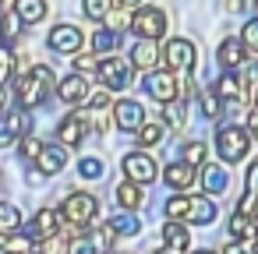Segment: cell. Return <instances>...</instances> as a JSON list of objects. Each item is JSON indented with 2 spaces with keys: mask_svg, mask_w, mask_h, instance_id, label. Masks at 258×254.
Listing matches in <instances>:
<instances>
[{
  "mask_svg": "<svg viewBox=\"0 0 258 254\" xmlns=\"http://www.w3.org/2000/svg\"><path fill=\"white\" fill-rule=\"evenodd\" d=\"M50 92H53V71H50V67H43V64L29 67V71L22 74V81H18V99H22V106H25V110L43 106Z\"/></svg>",
  "mask_w": 258,
  "mask_h": 254,
  "instance_id": "cell-1",
  "label": "cell"
},
{
  "mask_svg": "<svg viewBox=\"0 0 258 254\" xmlns=\"http://www.w3.org/2000/svg\"><path fill=\"white\" fill-rule=\"evenodd\" d=\"M216 145H219L223 162H240V159L247 155V148H251L244 127H219V131H216Z\"/></svg>",
  "mask_w": 258,
  "mask_h": 254,
  "instance_id": "cell-2",
  "label": "cell"
},
{
  "mask_svg": "<svg viewBox=\"0 0 258 254\" xmlns=\"http://www.w3.org/2000/svg\"><path fill=\"white\" fill-rule=\"evenodd\" d=\"M131 29H135L142 39H159V36L166 32V11H163V8H135Z\"/></svg>",
  "mask_w": 258,
  "mask_h": 254,
  "instance_id": "cell-3",
  "label": "cell"
},
{
  "mask_svg": "<svg viewBox=\"0 0 258 254\" xmlns=\"http://www.w3.org/2000/svg\"><path fill=\"white\" fill-rule=\"evenodd\" d=\"M96 208H99V205H96V198H92V194H78V191H75V194H68V201H64V208H60V215L78 229V226H89V222L96 219Z\"/></svg>",
  "mask_w": 258,
  "mask_h": 254,
  "instance_id": "cell-4",
  "label": "cell"
},
{
  "mask_svg": "<svg viewBox=\"0 0 258 254\" xmlns=\"http://www.w3.org/2000/svg\"><path fill=\"white\" fill-rule=\"evenodd\" d=\"M131 67H135V64H127V60L106 53V57L96 64V74H99V81H103L106 89H124V85L131 81Z\"/></svg>",
  "mask_w": 258,
  "mask_h": 254,
  "instance_id": "cell-5",
  "label": "cell"
},
{
  "mask_svg": "<svg viewBox=\"0 0 258 254\" xmlns=\"http://www.w3.org/2000/svg\"><path fill=\"white\" fill-rule=\"evenodd\" d=\"M163 57H166V64L177 67V71H191V67L198 64V50H195V43H187V39H170V43L163 46Z\"/></svg>",
  "mask_w": 258,
  "mask_h": 254,
  "instance_id": "cell-6",
  "label": "cell"
},
{
  "mask_svg": "<svg viewBox=\"0 0 258 254\" xmlns=\"http://www.w3.org/2000/svg\"><path fill=\"white\" fill-rule=\"evenodd\" d=\"M85 134H89V113H71V117H64L60 127H57V141H60L64 148H78Z\"/></svg>",
  "mask_w": 258,
  "mask_h": 254,
  "instance_id": "cell-7",
  "label": "cell"
},
{
  "mask_svg": "<svg viewBox=\"0 0 258 254\" xmlns=\"http://www.w3.org/2000/svg\"><path fill=\"white\" fill-rule=\"evenodd\" d=\"M145 92H149L156 103H170V99L180 96V81H177L173 74H166V71H152L149 81H145Z\"/></svg>",
  "mask_w": 258,
  "mask_h": 254,
  "instance_id": "cell-8",
  "label": "cell"
},
{
  "mask_svg": "<svg viewBox=\"0 0 258 254\" xmlns=\"http://www.w3.org/2000/svg\"><path fill=\"white\" fill-rule=\"evenodd\" d=\"M57 96H60V103H68V106H85L89 103V96H92V89H89V81H85V74L78 71V74H71V78H64L60 85H57Z\"/></svg>",
  "mask_w": 258,
  "mask_h": 254,
  "instance_id": "cell-9",
  "label": "cell"
},
{
  "mask_svg": "<svg viewBox=\"0 0 258 254\" xmlns=\"http://www.w3.org/2000/svg\"><path fill=\"white\" fill-rule=\"evenodd\" d=\"M113 120H117L120 131H138V127L145 124V110H142L135 99H120V103L113 106Z\"/></svg>",
  "mask_w": 258,
  "mask_h": 254,
  "instance_id": "cell-10",
  "label": "cell"
},
{
  "mask_svg": "<svg viewBox=\"0 0 258 254\" xmlns=\"http://www.w3.org/2000/svg\"><path fill=\"white\" fill-rule=\"evenodd\" d=\"M216 60L223 64V71H237V67H244V60H247V46H244V39H223V46L216 50Z\"/></svg>",
  "mask_w": 258,
  "mask_h": 254,
  "instance_id": "cell-11",
  "label": "cell"
},
{
  "mask_svg": "<svg viewBox=\"0 0 258 254\" xmlns=\"http://www.w3.org/2000/svg\"><path fill=\"white\" fill-rule=\"evenodd\" d=\"M124 173L138 184H149V180H156V162L142 152H131V155H124Z\"/></svg>",
  "mask_w": 258,
  "mask_h": 254,
  "instance_id": "cell-12",
  "label": "cell"
},
{
  "mask_svg": "<svg viewBox=\"0 0 258 254\" xmlns=\"http://www.w3.org/2000/svg\"><path fill=\"white\" fill-rule=\"evenodd\" d=\"M82 46V32L75 29V25H57L53 32H50V50H57V53H75Z\"/></svg>",
  "mask_w": 258,
  "mask_h": 254,
  "instance_id": "cell-13",
  "label": "cell"
},
{
  "mask_svg": "<svg viewBox=\"0 0 258 254\" xmlns=\"http://www.w3.org/2000/svg\"><path fill=\"white\" fill-rule=\"evenodd\" d=\"M57 226H60V215H57L53 208H39V212H36V219H32V226H29V236L43 243L46 236H53V233H57Z\"/></svg>",
  "mask_w": 258,
  "mask_h": 254,
  "instance_id": "cell-14",
  "label": "cell"
},
{
  "mask_svg": "<svg viewBox=\"0 0 258 254\" xmlns=\"http://www.w3.org/2000/svg\"><path fill=\"white\" fill-rule=\"evenodd\" d=\"M64 162H68V152H64V148H57V145H43V152L36 155V166H39V173H43V177L60 173V170H64Z\"/></svg>",
  "mask_w": 258,
  "mask_h": 254,
  "instance_id": "cell-15",
  "label": "cell"
},
{
  "mask_svg": "<svg viewBox=\"0 0 258 254\" xmlns=\"http://www.w3.org/2000/svg\"><path fill=\"white\" fill-rule=\"evenodd\" d=\"M163 180H166L173 191H187V187L195 184V166H191V162H170V166L163 170Z\"/></svg>",
  "mask_w": 258,
  "mask_h": 254,
  "instance_id": "cell-16",
  "label": "cell"
},
{
  "mask_svg": "<svg viewBox=\"0 0 258 254\" xmlns=\"http://www.w3.org/2000/svg\"><path fill=\"white\" fill-rule=\"evenodd\" d=\"M198 184L205 187V194H226V187H230V177H226V170L223 166H202V177H198Z\"/></svg>",
  "mask_w": 258,
  "mask_h": 254,
  "instance_id": "cell-17",
  "label": "cell"
},
{
  "mask_svg": "<svg viewBox=\"0 0 258 254\" xmlns=\"http://www.w3.org/2000/svg\"><path fill=\"white\" fill-rule=\"evenodd\" d=\"M131 64H135L138 71H152V67L159 64L156 39H142V43H135V50H131Z\"/></svg>",
  "mask_w": 258,
  "mask_h": 254,
  "instance_id": "cell-18",
  "label": "cell"
},
{
  "mask_svg": "<svg viewBox=\"0 0 258 254\" xmlns=\"http://www.w3.org/2000/svg\"><path fill=\"white\" fill-rule=\"evenodd\" d=\"M230 233H233L237 240H254V236H258V215L237 208V212L230 215Z\"/></svg>",
  "mask_w": 258,
  "mask_h": 254,
  "instance_id": "cell-19",
  "label": "cell"
},
{
  "mask_svg": "<svg viewBox=\"0 0 258 254\" xmlns=\"http://www.w3.org/2000/svg\"><path fill=\"white\" fill-rule=\"evenodd\" d=\"M22 131H29V117H25V113H11V117H4V120H0V148L11 145Z\"/></svg>",
  "mask_w": 258,
  "mask_h": 254,
  "instance_id": "cell-20",
  "label": "cell"
},
{
  "mask_svg": "<svg viewBox=\"0 0 258 254\" xmlns=\"http://www.w3.org/2000/svg\"><path fill=\"white\" fill-rule=\"evenodd\" d=\"M103 233H106V240H110V236H138V233H142V222H138L135 215H113Z\"/></svg>",
  "mask_w": 258,
  "mask_h": 254,
  "instance_id": "cell-21",
  "label": "cell"
},
{
  "mask_svg": "<svg viewBox=\"0 0 258 254\" xmlns=\"http://www.w3.org/2000/svg\"><path fill=\"white\" fill-rule=\"evenodd\" d=\"M117 201H120L124 208H142V205H145L142 184H138V180H124V184L117 187Z\"/></svg>",
  "mask_w": 258,
  "mask_h": 254,
  "instance_id": "cell-22",
  "label": "cell"
},
{
  "mask_svg": "<svg viewBox=\"0 0 258 254\" xmlns=\"http://www.w3.org/2000/svg\"><path fill=\"white\" fill-rule=\"evenodd\" d=\"M163 240H166V247L184 250V247L191 243V233H187V226H180L177 219H166V226H163Z\"/></svg>",
  "mask_w": 258,
  "mask_h": 254,
  "instance_id": "cell-23",
  "label": "cell"
},
{
  "mask_svg": "<svg viewBox=\"0 0 258 254\" xmlns=\"http://www.w3.org/2000/svg\"><path fill=\"white\" fill-rule=\"evenodd\" d=\"M15 11H18V18L25 25H36V22L46 18V4H43V0H15Z\"/></svg>",
  "mask_w": 258,
  "mask_h": 254,
  "instance_id": "cell-24",
  "label": "cell"
},
{
  "mask_svg": "<svg viewBox=\"0 0 258 254\" xmlns=\"http://www.w3.org/2000/svg\"><path fill=\"white\" fill-rule=\"evenodd\" d=\"M187 219H191V222H198V226H205V222H212V219H216V205H212L209 198H191Z\"/></svg>",
  "mask_w": 258,
  "mask_h": 254,
  "instance_id": "cell-25",
  "label": "cell"
},
{
  "mask_svg": "<svg viewBox=\"0 0 258 254\" xmlns=\"http://www.w3.org/2000/svg\"><path fill=\"white\" fill-rule=\"evenodd\" d=\"M117 43H120V36H117L113 29H99V32L92 36V50H96V53H103V57H106V53H113V50H117Z\"/></svg>",
  "mask_w": 258,
  "mask_h": 254,
  "instance_id": "cell-26",
  "label": "cell"
},
{
  "mask_svg": "<svg viewBox=\"0 0 258 254\" xmlns=\"http://www.w3.org/2000/svg\"><path fill=\"white\" fill-rule=\"evenodd\" d=\"M110 4H113V0H82V8H85V18H89V22H103V18L113 11Z\"/></svg>",
  "mask_w": 258,
  "mask_h": 254,
  "instance_id": "cell-27",
  "label": "cell"
},
{
  "mask_svg": "<svg viewBox=\"0 0 258 254\" xmlns=\"http://www.w3.org/2000/svg\"><path fill=\"white\" fill-rule=\"evenodd\" d=\"M18 222H22L18 208H15V205H8V201H0V233H15V229H18Z\"/></svg>",
  "mask_w": 258,
  "mask_h": 254,
  "instance_id": "cell-28",
  "label": "cell"
},
{
  "mask_svg": "<svg viewBox=\"0 0 258 254\" xmlns=\"http://www.w3.org/2000/svg\"><path fill=\"white\" fill-rule=\"evenodd\" d=\"M163 120H166L173 131L184 124V106H180V99H170V103H163Z\"/></svg>",
  "mask_w": 258,
  "mask_h": 254,
  "instance_id": "cell-29",
  "label": "cell"
},
{
  "mask_svg": "<svg viewBox=\"0 0 258 254\" xmlns=\"http://www.w3.org/2000/svg\"><path fill=\"white\" fill-rule=\"evenodd\" d=\"M187 208H191V198L173 194V198L166 201V219H187Z\"/></svg>",
  "mask_w": 258,
  "mask_h": 254,
  "instance_id": "cell-30",
  "label": "cell"
},
{
  "mask_svg": "<svg viewBox=\"0 0 258 254\" xmlns=\"http://www.w3.org/2000/svg\"><path fill=\"white\" fill-rule=\"evenodd\" d=\"M159 138H163V127H159V124H142V127H138V145L149 148V145H156Z\"/></svg>",
  "mask_w": 258,
  "mask_h": 254,
  "instance_id": "cell-31",
  "label": "cell"
},
{
  "mask_svg": "<svg viewBox=\"0 0 258 254\" xmlns=\"http://www.w3.org/2000/svg\"><path fill=\"white\" fill-rule=\"evenodd\" d=\"M68 247H71V240H64V236H46L43 240V254H68Z\"/></svg>",
  "mask_w": 258,
  "mask_h": 254,
  "instance_id": "cell-32",
  "label": "cell"
},
{
  "mask_svg": "<svg viewBox=\"0 0 258 254\" xmlns=\"http://www.w3.org/2000/svg\"><path fill=\"white\" fill-rule=\"evenodd\" d=\"M18 152H22V159H36V155L43 152V141H39V138H22V141H18Z\"/></svg>",
  "mask_w": 258,
  "mask_h": 254,
  "instance_id": "cell-33",
  "label": "cell"
},
{
  "mask_svg": "<svg viewBox=\"0 0 258 254\" xmlns=\"http://www.w3.org/2000/svg\"><path fill=\"white\" fill-rule=\"evenodd\" d=\"M202 159H205V145H202V141H187V145H184V162L198 166Z\"/></svg>",
  "mask_w": 258,
  "mask_h": 254,
  "instance_id": "cell-34",
  "label": "cell"
},
{
  "mask_svg": "<svg viewBox=\"0 0 258 254\" xmlns=\"http://www.w3.org/2000/svg\"><path fill=\"white\" fill-rule=\"evenodd\" d=\"M11 71H15V57H11V50H8V46H0V85L11 78Z\"/></svg>",
  "mask_w": 258,
  "mask_h": 254,
  "instance_id": "cell-35",
  "label": "cell"
},
{
  "mask_svg": "<svg viewBox=\"0 0 258 254\" xmlns=\"http://www.w3.org/2000/svg\"><path fill=\"white\" fill-rule=\"evenodd\" d=\"M240 36H244V46H247L251 53H258V18H254V22H247Z\"/></svg>",
  "mask_w": 258,
  "mask_h": 254,
  "instance_id": "cell-36",
  "label": "cell"
},
{
  "mask_svg": "<svg viewBox=\"0 0 258 254\" xmlns=\"http://www.w3.org/2000/svg\"><path fill=\"white\" fill-rule=\"evenodd\" d=\"M202 110H205V117H216L219 113V92L212 89V92H202Z\"/></svg>",
  "mask_w": 258,
  "mask_h": 254,
  "instance_id": "cell-37",
  "label": "cell"
},
{
  "mask_svg": "<svg viewBox=\"0 0 258 254\" xmlns=\"http://www.w3.org/2000/svg\"><path fill=\"white\" fill-rule=\"evenodd\" d=\"M78 173L89 177V180H96V177L103 173V162H99V159H82V162H78Z\"/></svg>",
  "mask_w": 258,
  "mask_h": 254,
  "instance_id": "cell-38",
  "label": "cell"
},
{
  "mask_svg": "<svg viewBox=\"0 0 258 254\" xmlns=\"http://www.w3.org/2000/svg\"><path fill=\"white\" fill-rule=\"evenodd\" d=\"M223 254H258V247H254V240H237V243H226Z\"/></svg>",
  "mask_w": 258,
  "mask_h": 254,
  "instance_id": "cell-39",
  "label": "cell"
},
{
  "mask_svg": "<svg viewBox=\"0 0 258 254\" xmlns=\"http://www.w3.org/2000/svg\"><path fill=\"white\" fill-rule=\"evenodd\" d=\"M244 187H247V194H254V198H258V162H251V166H247V173H244Z\"/></svg>",
  "mask_w": 258,
  "mask_h": 254,
  "instance_id": "cell-40",
  "label": "cell"
},
{
  "mask_svg": "<svg viewBox=\"0 0 258 254\" xmlns=\"http://www.w3.org/2000/svg\"><path fill=\"white\" fill-rule=\"evenodd\" d=\"M68 254H96V243L92 240H71Z\"/></svg>",
  "mask_w": 258,
  "mask_h": 254,
  "instance_id": "cell-41",
  "label": "cell"
},
{
  "mask_svg": "<svg viewBox=\"0 0 258 254\" xmlns=\"http://www.w3.org/2000/svg\"><path fill=\"white\" fill-rule=\"evenodd\" d=\"M247 134L258 141V110H251V113H247Z\"/></svg>",
  "mask_w": 258,
  "mask_h": 254,
  "instance_id": "cell-42",
  "label": "cell"
},
{
  "mask_svg": "<svg viewBox=\"0 0 258 254\" xmlns=\"http://www.w3.org/2000/svg\"><path fill=\"white\" fill-rule=\"evenodd\" d=\"M75 67H78V71H96V60H92V57H78Z\"/></svg>",
  "mask_w": 258,
  "mask_h": 254,
  "instance_id": "cell-43",
  "label": "cell"
},
{
  "mask_svg": "<svg viewBox=\"0 0 258 254\" xmlns=\"http://www.w3.org/2000/svg\"><path fill=\"white\" fill-rule=\"evenodd\" d=\"M113 4H117L120 11H135V8L142 4V0H113Z\"/></svg>",
  "mask_w": 258,
  "mask_h": 254,
  "instance_id": "cell-44",
  "label": "cell"
},
{
  "mask_svg": "<svg viewBox=\"0 0 258 254\" xmlns=\"http://www.w3.org/2000/svg\"><path fill=\"white\" fill-rule=\"evenodd\" d=\"M0 254H8V233H0Z\"/></svg>",
  "mask_w": 258,
  "mask_h": 254,
  "instance_id": "cell-45",
  "label": "cell"
},
{
  "mask_svg": "<svg viewBox=\"0 0 258 254\" xmlns=\"http://www.w3.org/2000/svg\"><path fill=\"white\" fill-rule=\"evenodd\" d=\"M152 254H177L173 247H163V250H152Z\"/></svg>",
  "mask_w": 258,
  "mask_h": 254,
  "instance_id": "cell-46",
  "label": "cell"
},
{
  "mask_svg": "<svg viewBox=\"0 0 258 254\" xmlns=\"http://www.w3.org/2000/svg\"><path fill=\"white\" fill-rule=\"evenodd\" d=\"M247 4H251V11H254V15H258V0H247Z\"/></svg>",
  "mask_w": 258,
  "mask_h": 254,
  "instance_id": "cell-47",
  "label": "cell"
},
{
  "mask_svg": "<svg viewBox=\"0 0 258 254\" xmlns=\"http://www.w3.org/2000/svg\"><path fill=\"white\" fill-rule=\"evenodd\" d=\"M195 254H212V250H195Z\"/></svg>",
  "mask_w": 258,
  "mask_h": 254,
  "instance_id": "cell-48",
  "label": "cell"
},
{
  "mask_svg": "<svg viewBox=\"0 0 258 254\" xmlns=\"http://www.w3.org/2000/svg\"><path fill=\"white\" fill-rule=\"evenodd\" d=\"M0 4H4V0H0Z\"/></svg>",
  "mask_w": 258,
  "mask_h": 254,
  "instance_id": "cell-49",
  "label": "cell"
},
{
  "mask_svg": "<svg viewBox=\"0 0 258 254\" xmlns=\"http://www.w3.org/2000/svg\"><path fill=\"white\" fill-rule=\"evenodd\" d=\"M254 99H258V96H254Z\"/></svg>",
  "mask_w": 258,
  "mask_h": 254,
  "instance_id": "cell-50",
  "label": "cell"
}]
</instances>
